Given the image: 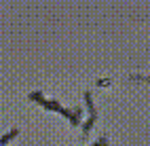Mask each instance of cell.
<instances>
[{"label": "cell", "instance_id": "obj_1", "mask_svg": "<svg viewBox=\"0 0 150 146\" xmlns=\"http://www.w3.org/2000/svg\"><path fill=\"white\" fill-rule=\"evenodd\" d=\"M17 133H19V129H17V127H15V129H11V131H6V133L2 135V138H0V144H6L8 140H13Z\"/></svg>", "mask_w": 150, "mask_h": 146}, {"label": "cell", "instance_id": "obj_2", "mask_svg": "<svg viewBox=\"0 0 150 146\" xmlns=\"http://www.w3.org/2000/svg\"><path fill=\"white\" fill-rule=\"evenodd\" d=\"M91 146H110V144H108V138H106V135H102V138H97Z\"/></svg>", "mask_w": 150, "mask_h": 146}]
</instances>
